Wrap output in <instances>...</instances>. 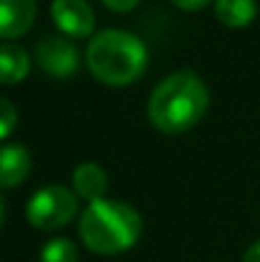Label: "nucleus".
Masks as SVG:
<instances>
[{"label":"nucleus","instance_id":"1","mask_svg":"<svg viewBox=\"0 0 260 262\" xmlns=\"http://www.w3.org/2000/svg\"><path fill=\"white\" fill-rule=\"evenodd\" d=\"M209 104L207 84L189 69H178L161 79L151 99H148V117L156 130L161 133H184L194 127Z\"/></svg>","mask_w":260,"mask_h":262},{"label":"nucleus","instance_id":"2","mask_svg":"<svg viewBox=\"0 0 260 262\" xmlns=\"http://www.w3.org/2000/svg\"><path fill=\"white\" fill-rule=\"evenodd\" d=\"M148 64L146 43L130 31L105 28L87 46V67L102 84L125 87L135 82Z\"/></svg>","mask_w":260,"mask_h":262},{"label":"nucleus","instance_id":"3","mask_svg":"<svg viewBox=\"0 0 260 262\" xmlns=\"http://www.w3.org/2000/svg\"><path fill=\"white\" fill-rule=\"evenodd\" d=\"M141 214L125 204L102 199L89 204L79 219V237L94 255H120L130 250L141 237Z\"/></svg>","mask_w":260,"mask_h":262},{"label":"nucleus","instance_id":"4","mask_svg":"<svg viewBox=\"0 0 260 262\" xmlns=\"http://www.w3.org/2000/svg\"><path fill=\"white\" fill-rule=\"evenodd\" d=\"M77 214V193L64 186H46L36 191L26 204V216L36 229H62Z\"/></svg>","mask_w":260,"mask_h":262},{"label":"nucleus","instance_id":"5","mask_svg":"<svg viewBox=\"0 0 260 262\" xmlns=\"http://www.w3.org/2000/svg\"><path fill=\"white\" fill-rule=\"evenodd\" d=\"M36 61L51 77H72L79 69V51L62 36H46L36 43Z\"/></svg>","mask_w":260,"mask_h":262},{"label":"nucleus","instance_id":"6","mask_svg":"<svg viewBox=\"0 0 260 262\" xmlns=\"http://www.w3.org/2000/svg\"><path fill=\"white\" fill-rule=\"evenodd\" d=\"M51 18L62 28V33L85 38L94 31V13L87 0H54Z\"/></svg>","mask_w":260,"mask_h":262},{"label":"nucleus","instance_id":"7","mask_svg":"<svg viewBox=\"0 0 260 262\" xmlns=\"http://www.w3.org/2000/svg\"><path fill=\"white\" fill-rule=\"evenodd\" d=\"M36 18V0H0V36L5 41L23 36Z\"/></svg>","mask_w":260,"mask_h":262},{"label":"nucleus","instance_id":"8","mask_svg":"<svg viewBox=\"0 0 260 262\" xmlns=\"http://www.w3.org/2000/svg\"><path fill=\"white\" fill-rule=\"evenodd\" d=\"M31 171V156L23 145L15 143H5L3 153H0V183L3 188H13L18 186Z\"/></svg>","mask_w":260,"mask_h":262},{"label":"nucleus","instance_id":"9","mask_svg":"<svg viewBox=\"0 0 260 262\" xmlns=\"http://www.w3.org/2000/svg\"><path fill=\"white\" fill-rule=\"evenodd\" d=\"M72 183H74V193L89 204L102 201V196L107 191V176L97 163H79Z\"/></svg>","mask_w":260,"mask_h":262},{"label":"nucleus","instance_id":"10","mask_svg":"<svg viewBox=\"0 0 260 262\" xmlns=\"http://www.w3.org/2000/svg\"><path fill=\"white\" fill-rule=\"evenodd\" d=\"M28 67H31L28 54H26L21 46L5 41L3 49H0V77H3V84H15V82H21V79L28 74Z\"/></svg>","mask_w":260,"mask_h":262},{"label":"nucleus","instance_id":"11","mask_svg":"<svg viewBox=\"0 0 260 262\" xmlns=\"http://www.w3.org/2000/svg\"><path fill=\"white\" fill-rule=\"evenodd\" d=\"M217 18L230 26V28H245L255 13H258V3L255 0H217L214 5Z\"/></svg>","mask_w":260,"mask_h":262},{"label":"nucleus","instance_id":"12","mask_svg":"<svg viewBox=\"0 0 260 262\" xmlns=\"http://www.w3.org/2000/svg\"><path fill=\"white\" fill-rule=\"evenodd\" d=\"M79 260V252H77V245L67 237H56L51 242L44 245L41 250V262H77Z\"/></svg>","mask_w":260,"mask_h":262},{"label":"nucleus","instance_id":"13","mask_svg":"<svg viewBox=\"0 0 260 262\" xmlns=\"http://www.w3.org/2000/svg\"><path fill=\"white\" fill-rule=\"evenodd\" d=\"M0 112H3V120H0V138L8 140V135H10L13 127H15L18 112H15V107H13L10 99H0Z\"/></svg>","mask_w":260,"mask_h":262},{"label":"nucleus","instance_id":"14","mask_svg":"<svg viewBox=\"0 0 260 262\" xmlns=\"http://www.w3.org/2000/svg\"><path fill=\"white\" fill-rule=\"evenodd\" d=\"M110 10H115V13H128V10H133L141 0H102Z\"/></svg>","mask_w":260,"mask_h":262},{"label":"nucleus","instance_id":"15","mask_svg":"<svg viewBox=\"0 0 260 262\" xmlns=\"http://www.w3.org/2000/svg\"><path fill=\"white\" fill-rule=\"evenodd\" d=\"M173 5H178L181 10H199V8H204L209 0H171Z\"/></svg>","mask_w":260,"mask_h":262},{"label":"nucleus","instance_id":"16","mask_svg":"<svg viewBox=\"0 0 260 262\" xmlns=\"http://www.w3.org/2000/svg\"><path fill=\"white\" fill-rule=\"evenodd\" d=\"M243 262H260V239L258 242H253L248 250H245V257Z\"/></svg>","mask_w":260,"mask_h":262}]
</instances>
